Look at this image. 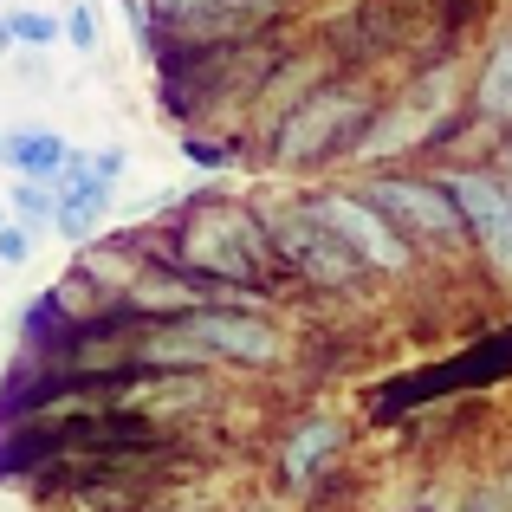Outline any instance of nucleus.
Wrapping results in <instances>:
<instances>
[{"label":"nucleus","instance_id":"obj_14","mask_svg":"<svg viewBox=\"0 0 512 512\" xmlns=\"http://www.w3.org/2000/svg\"><path fill=\"white\" fill-rule=\"evenodd\" d=\"M7 26H13V46H20V52H46V46H59V39H65V20H59V13H46V7H13Z\"/></svg>","mask_w":512,"mask_h":512},{"label":"nucleus","instance_id":"obj_8","mask_svg":"<svg viewBox=\"0 0 512 512\" xmlns=\"http://www.w3.org/2000/svg\"><path fill=\"white\" fill-rule=\"evenodd\" d=\"M124 150H78L72 169L59 175V240L85 247V240L104 234V214H111V195L124 182Z\"/></svg>","mask_w":512,"mask_h":512},{"label":"nucleus","instance_id":"obj_5","mask_svg":"<svg viewBox=\"0 0 512 512\" xmlns=\"http://www.w3.org/2000/svg\"><path fill=\"white\" fill-rule=\"evenodd\" d=\"M357 188L409 234V247H454L467 234V221H461V208H454L441 175H370Z\"/></svg>","mask_w":512,"mask_h":512},{"label":"nucleus","instance_id":"obj_9","mask_svg":"<svg viewBox=\"0 0 512 512\" xmlns=\"http://www.w3.org/2000/svg\"><path fill=\"white\" fill-rule=\"evenodd\" d=\"M441 182H448L454 208H461V221H467V240L487 253L493 273L512 279V188L493 182L487 169H454V175H441Z\"/></svg>","mask_w":512,"mask_h":512},{"label":"nucleus","instance_id":"obj_17","mask_svg":"<svg viewBox=\"0 0 512 512\" xmlns=\"http://www.w3.org/2000/svg\"><path fill=\"white\" fill-rule=\"evenodd\" d=\"M65 39H72V52H98V13H91L85 0L65 13Z\"/></svg>","mask_w":512,"mask_h":512},{"label":"nucleus","instance_id":"obj_18","mask_svg":"<svg viewBox=\"0 0 512 512\" xmlns=\"http://www.w3.org/2000/svg\"><path fill=\"white\" fill-rule=\"evenodd\" d=\"M13 52L20 46H13V26H7V13H0V59H13Z\"/></svg>","mask_w":512,"mask_h":512},{"label":"nucleus","instance_id":"obj_19","mask_svg":"<svg viewBox=\"0 0 512 512\" xmlns=\"http://www.w3.org/2000/svg\"><path fill=\"white\" fill-rule=\"evenodd\" d=\"M7 221H13V214H7V208H0V227H7Z\"/></svg>","mask_w":512,"mask_h":512},{"label":"nucleus","instance_id":"obj_12","mask_svg":"<svg viewBox=\"0 0 512 512\" xmlns=\"http://www.w3.org/2000/svg\"><path fill=\"white\" fill-rule=\"evenodd\" d=\"M474 111L487 117V124H512V20L487 46V65H480V78H474Z\"/></svg>","mask_w":512,"mask_h":512},{"label":"nucleus","instance_id":"obj_2","mask_svg":"<svg viewBox=\"0 0 512 512\" xmlns=\"http://www.w3.org/2000/svg\"><path fill=\"white\" fill-rule=\"evenodd\" d=\"M376 117H383V104H376V91L363 85V78H318V85L279 117L273 137H266V169L318 175V169L338 163V156H363Z\"/></svg>","mask_w":512,"mask_h":512},{"label":"nucleus","instance_id":"obj_13","mask_svg":"<svg viewBox=\"0 0 512 512\" xmlns=\"http://www.w3.org/2000/svg\"><path fill=\"white\" fill-rule=\"evenodd\" d=\"M7 214H13L20 227H33L39 240L59 234V188H52V182H26V175H13V182H7Z\"/></svg>","mask_w":512,"mask_h":512},{"label":"nucleus","instance_id":"obj_15","mask_svg":"<svg viewBox=\"0 0 512 512\" xmlns=\"http://www.w3.org/2000/svg\"><path fill=\"white\" fill-rule=\"evenodd\" d=\"M182 156H188V163H195L201 175H214V169H227L234 143H214V137H201V130H188V137H182Z\"/></svg>","mask_w":512,"mask_h":512},{"label":"nucleus","instance_id":"obj_3","mask_svg":"<svg viewBox=\"0 0 512 512\" xmlns=\"http://www.w3.org/2000/svg\"><path fill=\"white\" fill-rule=\"evenodd\" d=\"M266 234H273V260L292 286L325 292V299H344V292L370 286V266L357 260V247L331 227V214L318 208V195H286V201H260Z\"/></svg>","mask_w":512,"mask_h":512},{"label":"nucleus","instance_id":"obj_7","mask_svg":"<svg viewBox=\"0 0 512 512\" xmlns=\"http://www.w3.org/2000/svg\"><path fill=\"white\" fill-rule=\"evenodd\" d=\"M318 208L331 214V227L357 247V260L370 266L376 279H402L415 266V247H409V234H402L396 221H389L383 208H376L363 188H318Z\"/></svg>","mask_w":512,"mask_h":512},{"label":"nucleus","instance_id":"obj_4","mask_svg":"<svg viewBox=\"0 0 512 512\" xmlns=\"http://www.w3.org/2000/svg\"><path fill=\"white\" fill-rule=\"evenodd\" d=\"M279 20H286V0H150V39L137 52L163 72L188 52L266 39Z\"/></svg>","mask_w":512,"mask_h":512},{"label":"nucleus","instance_id":"obj_6","mask_svg":"<svg viewBox=\"0 0 512 512\" xmlns=\"http://www.w3.org/2000/svg\"><path fill=\"white\" fill-rule=\"evenodd\" d=\"M182 318L214 344L221 370H279L286 363V331H279L273 305H195Z\"/></svg>","mask_w":512,"mask_h":512},{"label":"nucleus","instance_id":"obj_1","mask_svg":"<svg viewBox=\"0 0 512 512\" xmlns=\"http://www.w3.org/2000/svg\"><path fill=\"white\" fill-rule=\"evenodd\" d=\"M169 266H182L208 305H273L279 273L273 260V234H266V214L253 201H227V195H201L195 208H182L169 221Z\"/></svg>","mask_w":512,"mask_h":512},{"label":"nucleus","instance_id":"obj_10","mask_svg":"<svg viewBox=\"0 0 512 512\" xmlns=\"http://www.w3.org/2000/svg\"><path fill=\"white\" fill-rule=\"evenodd\" d=\"M72 143L59 137V130H46V124H13V130H0V169L7 175H26V182H52L59 188V175L72 169Z\"/></svg>","mask_w":512,"mask_h":512},{"label":"nucleus","instance_id":"obj_16","mask_svg":"<svg viewBox=\"0 0 512 512\" xmlns=\"http://www.w3.org/2000/svg\"><path fill=\"white\" fill-rule=\"evenodd\" d=\"M33 247H39L33 227H20V221L0 227V266H26V260H33Z\"/></svg>","mask_w":512,"mask_h":512},{"label":"nucleus","instance_id":"obj_11","mask_svg":"<svg viewBox=\"0 0 512 512\" xmlns=\"http://www.w3.org/2000/svg\"><path fill=\"white\" fill-rule=\"evenodd\" d=\"M344 448V428L331 422V415H305L299 428H292V441H286V480L292 487H305V480H318V467L331 461V454Z\"/></svg>","mask_w":512,"mask_h":512}]
</instances>
